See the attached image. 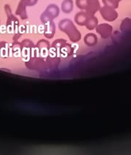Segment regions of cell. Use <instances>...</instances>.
Listing matches in <instances>:
<instances>
[{"mask_svg": "<svg viewBox=\"0 0 131 155\" xmlns=\"http://www.w3.org/2000/svg\"><path fill=\"white\" fill-rule=\"evenodd\" d=\"M100 8V5L98 0H88L85 10L89 15H95L97 12L99 11Z\"/></svg>", "mask_w": 131, "mask_h": 155, "instance_id": "9c48e42d", "label": "cell"}, {"mask_svg": "<svg viewBox=\"0 0 131 155\" xmlns=\"http://www.w3.org/2000/svg\"><path fill=\"white\" fill-rule=\"evenodd\" d=\"M37 1L38 0H21L18 6L16 9V15H19L23 20L27 19L28 16L26 14V7L34 6L37 4Z\"/></svg>", "mask_w": 131, "mask_h": 155, "instance_id": "277c9868", "label": "cell"}, {"mask_svg": "<svg viewBox=\"0 0 131 155\" xmlns=\"http://www.w3.org/2000/svg\"><path fill=\"white\" fill-rule=\"evenodd\" d=\"M74 3L72 0H64L61 4V10L64 13H70L72 11Z\"/></svg>", "mask_w": 131, "mask_h": 155, "instance_id": "9a60e30c", "label": "cell"}, {"mask_svg": "<svg viewBox=\"0 0 131 155\" xmlns=\"http://www.w3.org/2000/svg\"><path fill=\"white\" fill-rule=\"evenodd\" d=\"M88 0H76V6L80 10H85Z\"/></svg>", "mask_w": 131, "mask_h": 155, "instance_id": "d6986e66", "label": "cell"}, {"mask_svg": "<svg viewBox=\"0 0 131 155\" xmlns=\"http://www.w3.org/2000/svg\"><path fill=\"white\" fill-rule=\"evenodd\" d=\"M89 15L85 12H79L74 16V21L79 26H85L86 22L88 19Z\"/></svg>", "mask_w": 131, "mask_h": 155, "instance_id": "7c38bea8", "label": "cell"}, {"mask_svg": "<svg viewBox=\"0 0 131 155\" xmlns=\"http://www.w3.org/2000/svg\"><path fill=\"white\" fill-rule=\"evenodd\" d=\"M60 13V10L56 5L51 4L45 9L44 12L40 16L41 21L44 23H46L50 21H53L55 18H57Z\"/></svg>", "mask_w": 131, "mask_h": 155, "instance_id": "7a4b0ae2", "label": "cell"}, {"mask_svg": "<svg viewBox=\"0 0 131 155\" xmlns=\"http://www.w3.org/2000/svg\"><path fill=\"white\" fill-rule=\"evenodd\" d=\"M35 45L29 39H25L21 43V50L22 51L23 56L28 57L33 55L34 52Z\"/></svg>", "mask_w": 131, "mask_h": 155, "instance_id": "ba28073f", "label": "cell"}, {"mask_svg": "<svg viewBox=\"0 0 131 155\" xmlns=\"http://www.w3.org/2000/svg\"><path fill=\"white\" fill-rule=\"evenodd\" d=\"M130 28V19L128 18H126L122 21L121 26H120V29L122 31H127L128 29Z\"/></svg>", "mask_w": 131, "mask_h": 155, "instance_id": "ac0fdd59", "label": "cell"}, {"mask_svg": "<svg viewBox=\"0 0 131 155\" xmlns=\"http://www.w3.org/2000/svg\"><path fill=\"white\" fill-rule=\"evenodd\" d=\"M55 34V25L53 21L44 23V35L47 39H52Z\"/></svg>", "mask_w": 131, "mask_h": 155, "instance_id": "8fae6325", "label": "cell"}, {"mask_svg": "<svg viewBox=\"0 0 131 155\" xmlns=\"http://www.w3.org/2000/svg\"><path fill=\"white\" fill-rule=\"evenodd\" d=\"M95 29L96 32L100 34L102 39H107L110 37L113 31V27L109 23H100L98 24Z\"/></svg>", "mask_w": 131, "mask_h": 155, "instance_id": "52a82bcc", "label": "cell"}, {"mask_svg": "<svg viewBox=\"0 0 131 155\" xmlns=\"http://www.w3.org/2000/svg\"><path fill=\"white\" fill-rule=\"evenodd\" d=\"M5 10L6 12L7 16H8V21H7V27L9 32H11L15 31L16 28H18V26L19 21L18 18L12 15L11 12V9L10 7L8 5H5Z\"/></svg>", "mask_w": 131, "mask_h": 155, "instance_id": "5b68a950", "label": "cell"}, {"mask_svg": "<svg viewBox=\"0 0 131 155\" xmlns=\"http://www.w3.org/2000/svg\"><path fill=\"white\" fill-rule=\"evenodd\" d=\"M56 52L59 55V57L61 56L63 58H67L72 55L74 49L71 45L68 44L67 42H65L56 50Z\"/></svg>", "mask_w": 131, "mask_h": 155, "instance_id": "30bf717a", "label": "cell"}, {"mask_svg": "<svg viewBox=\"0 0 131 155\" xmlns=\"http://www.w3.org/2000/svg\"><path fill=\"white\" fill-rule=\"evenodd\" d=\"M84 42L88 47L95 46L98 43V37L93 33L87 34L84 37Z\"/></svg>", "mask_w": 131, "mask_h": 155, "instance_id": "4fadbf2b", "label": "cell"}, {"mask_svg": "<svg viewBox=\"0 0 131 155\" xmlns=\"http://www.w3.org/2000/svg\"><path fill=\"white\" fill-rule=\"evenodd\" d=\"M98 24V20L95 15H89L88 19L86 22L85 27L87 30L92 31L96 28Z\"/></svg>", "mask_w": 131, "mask_h": 155, "instance_id": "5bb4252c", "label": "cell"}, {"mask_svg": "<svg viewBox=\"0 0 131 155\" xmlns=\"http://www.w3.org/2000/svg\"><path fill=\"white\" fill-rule=\"evenodd\" d=\"M123 0H102L104 6L109 7L113 9H116L119 7V3Z\"/></svg>", "mask_w": 131, "mask_h": 155, "instance_id": "2e32d148", "label": "cell"}, {"mask_svg": "<svg viewBox=\"0 0 131 155\" xmlns=\"http://www.w3.org/2000/svg\"><path fill=\"white\" fill-rule=\"evenodd\" d=\"M58 28L68 36L72 42H77L81 39V33L71 20L67 18L61 20L59 22Z\"/></svg>", "mask_w": 131, "mask_h": 155, "instance_id": "6da1fadb", "label": "cell"}, {"mask_svg": "<svg viewBox=\"0 0 131 155\" xmlns=\"http://www.w3.org/2000/svg\"><path fill=\"white\" fill-rule=\"evenodd\" d=\"M50 45L48 41L45 39H41L37 43L35 46L34 54L36 56L47 58L49 55L50 50Z\"/></svg>", "mask_w": 131, "mask_h": 155, "instance_id": "3957f363", "label": "cell"}, {"mask_svg": "<svg viewBox=\"0 0 131 155\" xmlns=\"http://www.w3.org/2000/svg\"><path fill=\"white\" fill-rule=\"evenodd\" d=\"M10 50V46L5 42H0V55L2 57H6V55L8 54Z\"/></svg>", "mask_w": 131, "mask_h": 155, "instance_id": "e0dca14e", "label": "cell"}, {"mask_svg": "<svg viewBox=\"0 0 131 155\" xmlns=\"http://www.w3.org/2000/svg\"><path fill=\"white\" fill-rule=\"evenodd\" d=\"M100 13L103 20L108 21V22H112L114 21L118 18V13L116 11V9H113L107 6H103L100 8Z\"/></svg>", "mask_w": 131, "mask_h": 155, "instance_id": "8992f818", "label": "cell"}]
</instances>
